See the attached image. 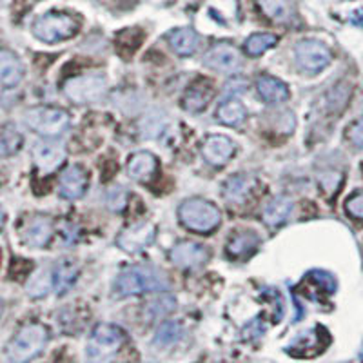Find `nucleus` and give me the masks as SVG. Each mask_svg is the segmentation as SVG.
Masks as SVG:
<instances>
[{"instance_id": "nucleus-21", "label": "nucleus", "mask_w": 363, "mask_h": 363, "mask_svg": "<svg viewBox=\"0 0 363 363\" xmlns=\"http://www.w3.org/2000/svg\"><path fill=\"white\" fill-rule=\"evenodd\" d=\"M252 187H255V178H252L251 174H235V177L227 178L225 186H223V196H225L229 202L242 203L247 200Z\"/></svg>"}, {"instance_id": "nucleus-33", "label": "nucleus", "mask_w": 363, "mask_h": 363, "mask_svg": "<svg viewBox=\"0 0 363 363\" xmlns=\"http://www.w3.org/2000/svg\"><path fill=\"white\" fill-rule=\"evenodd\" d=\"M347 215L356 220H363V193L352 194L351 199L345 202Z\"/></svg>"}, {"instance_id": "nucleus-16", "label": "nucleus", "mask_w": 363, "mask_h": 363, "mask_svg": "<svg viewBox=\"0 0 363 363\" xmlns=\"http://www.w3.org/2000/svg\"><path fill=\"white\" fill-rule=\"evenodd\" d=\"M87 187V174L80 165H71L60 177V194L64 199H80Z\"/></svg>"}, {"instance_id": "nucleus-35", "label": "nucleus", "mask_w": 363, "mask_h": 363, "mask_svg": "<svg viewBox=\"0 0 363 363\" xmlns=\"http://www.w3.org/2000/svg\"><path fill=\"white\" fill-rule=\"evenodd\" d=\"M347 136H349V140H351L356 147L363 149V116L356 120L354 124L351 125V129L347 131Z\"/></svg>"}, {"instance_id": "nucleus-8", "label": "nucleus", "mask_w": 363, "mask_h": 363, "mask_svg": "<svg viewBox=\"0 0 363 363\" xmlns=\"http://www.w3.org/2000/svg\"><path fill=\"white\" fill-rule=\"evenodd\" d=\"M294 53H296L298 66L307 73H320L333 60V53L329 48L318 40H301L296 45Z\"/></svg>"}, {"instance_id": "nucleus-1", "label": "nucleus", "mask_w": 363, "mask_h": 363, "mask_svg": "<svg viewBox=\"0 0 363 363\" xmlns=\"http://www.w3.org/2000/svg\"><path fill=\"white\" fill-rule=\"evenodd\" d=\"M169 289V278L157 267L136 265L125 269L115 281V293L118 296H135L144 293H160Z\"/></svg>"}, {"instance_id": "nucleus-32", "label": "nucleus", "mask_w": 363, "mask_h": 363, "mask_svg": "<svg viewBox=\"0 0 363 363\" xmlns=\"http://www.w3.org/2000/svg\"><path fill=\"white\" fill-rule=\"evenodd\" d=\"M174 307H177V301L173 296H160L149 301L145 311H147L149 318H162L165 314L173 313Z\"/></svg>"}, {"instance_id": "nucleus-7", "label": "nucleus", "mask_w": 363, "mask_h": 363, "mask_svg": "<svg viewBox=\"0 0 363 363\" xmlns=\"http://www.w3.org/2000/svg\"><path fill=\"white\" fill-rule=\"evenodd\" d=\"M108 82L102 74H80L64 84V93L74 104L96 102L106 95Z\"/></svg>"}, {"instance_id": "nucleus-10", "label": "nucleus", "mask_w": 363, "mask_h": 363, "mask_svg": "<svg viewBox=\"0 0 363 363\" xmlns=\"http://www.w3.org/2000/svg\"><path fill=\"white\" fill-rule=\"evenodd\" d=\"M203 62L211 69L231 74L240 71L244 60H242V55H240V51L236 50L235 45L227 44V42H220V44H215L207 51Z\"/></svg>"}, {"instance_id": "nucleus-3", "label": "nucleus", "mask_w": 363, "mask_h": 363, "mask_svg": "<svg viewBox=\"0 0 363 363\" xmlns=\"http://www.w3.org/2000/svg\"><path fill=\"white\" fill-rule=\"evenodd\" d=\"M122 343H124V335L118 327L111 323H100L91 333L87 343V363H113Z\"/></svg>"}, {"instance_id": "nucleus-27", "label": "nucleus", "mask_w": 363, "mask_h": 363, "mask_svg": "<svg viewBox=\"0 0 363 363\" xmlns=\"http://www.w3.org/2000/svg\"><path fill=\"white\" fill-rule=\"evenodd\" d=\"M220 122L227 125H238L245 120V108L242 106V102L236 99L225 100L218 106V111H216Z\"/></svg>"}, {"instance_id": "nucleus-29", "label": "nucleus", "mask_w": 363, "mask_h": 363, "mask_svg": "<svg viewBox=\"0 0 363 363\" xmlns=\"http://www.w3.org/2000/svg\"><path fill=\"white\" fill-rule=\"evenodd\" d=\"M51 287H55V280L51 272H37L28 285V294L31 298H42L50 293Z\"/></svg>"}, {"instance_id": "nucleus-5", "label": "nucleus", "mask_w": 363, "mask_h": 363, "mask_svg": "<svg viewBox=\"0 0 363 363\" xmlns=\"http://www.w3.org/2000/svg\"><path fill=\"white\" fill-rule=\"evenodd\" d=\"M180 222L194 233L207 235L215 227H218L222 215L220 209L213 202H207L202 199H191L182 203L178 209Z\"/></svg>"}, {"instance_id": "nucleus-4", "label": "nucleus", "mask_w": 363, "mask_h": 363, "mask_svg": "<svg viewBox=\"0 0 363 363\" xmlns=\"http://www.w3.org/2000/svg\"><path fill=\"white\" fill-rule=\"evenodd\" d=\"M80 21L69 13L51 11L38 17L33 24V35L42 42L55 44L79 33Z\"/></svg>"}, {"instance_id": "nucleus-30", "label": "nucleus", "mask_w": 363, "mask_h": 363, "mask_svg": "<svg viewBox=\"0 0 363 363\" xmlns=\"http://www.w3.org/2000/svg\"><path fill=\"white\" fill-rule=\"evenodd\" d=\"M0 147H2V157H11L22 147V135L13 128L11 124H6L2 129V140H0Z\"/></svg>"}, {"instance_id": "nucleus-15", "label": "nucleus", "mask_w": 363, "mask_h": 363, "mask_svg": "<svg viewBox=\"0 0 363 363\" xmlns=\"http://www.w3.org/2000/svg\"><path fill=\"white\" fill-rule=\"evenodd\" d=\"M209 258V252L203 245L193 244V242H180L171 249V262L178 267H199L206 264Z\"/></svg>"}, {"instance_id": "nucleus-38", "label": "nucleus", "mask_w": 363, "mask_h": 363, "mask_svg": "<svg viewBox=\"0 0 363 363\" xmlns=\"http://www.w3.org/2000/svg\"><path fill=\"white\" fill-rule=\"evenodd\" d=\"M362 167H363V165H362Z\"/></svg>"}, {"instance_id": "nucleus-2", "label": "nucleus", "mask_w": 363, "mask_h": 363, "mask_svg": "<svg viewBox=\"0 0 363 363\" xmlns=\"http://www.w3.org/2000/svg\"><path fill=\"white\" fill-rule=\"evenodd\" d=\"M50 333L40 323H28L22 327L6 347V359L9 363H28L37 358L48 345Z\"/></svg>"}, {"instance_id": "nucleus-34", "label": "nucleus", "mask_w": 363, "mask_h": 363, "mask_svg": "<svg viewBox=\"0 0 363 363\" xmlns=\"http://www.w3.org/2000/svg\"><path fill=\"white\" fill-rule=\"evenodd\" d=\"M125 203H128V194H125V191L122 187H116V189H113L108 194V206L113 211H122L125 207Z\"/></svg>"}, {"instance_id": "nucleus-19", "label": "nucleus", "mask_w": 363, "mask_h": 363, "mask_svg": "<svg viewBox=\"0 0 363 363\" xmlns=\"http://www.w3.org/2000/svg\"><path fill=\"white\" fill-rule=\"evenodd\" d=\"M22 77H24V67H22L18 57H15L8 50L0 51V82H2V86L6 89L15 87L21 82Z\"/></svg>"}, {"instance_id": "nucleus-23", "label": "nucleus", "mask_w": 363, "mask_h": 363, "mask_svg": "<svg viewBox=\"0 0 363 363\" xmlns=\"http://www.w3.org/2000/svg\"><path fill=\"white\" fill-rule=\"evenodd\" d=\"M213 99V89L206 82H199L191 86L182 99V106L189 113H200L209 106Z\"/></svg>"}, {"instance_id": "nucleus-12", "label": "nucleus", "mask_w": 363, "mask_h": 363, "mask_svg": "<svg viewBox=\"0 0 363 363\" xmlns=\"http://www.w3.org/2000/svg\"><path fill=\"white\" fill-rule=\"evenodd\" d=\"M66 147L60 142H40L33 149L35 165L44 174H50L57 171L66 160Z\"/></svg>"}, {"instance_id": "nucleus-6", "label": "nucleus", "mask_w": 363, "mask_h": 363, "mask_svg": "<svg viewBox=\"0 0 363 363\" xmlns=\"http://www.w3.org/2000/svg\"><path fill=\"white\" fill-rule=\"evenodd\" d=\"M24 122L29 129L42 136H58L69 128V115L62 109L38 106L26 111Z\"/></svg>"}, {"instance_id": "nucleus-31", "label": "nucleus", "mask_w": 363, "mask_h": 363, "mask_svg": "<svg viewBox=\"0 0 363 363\" xmlns=\"http://www.w3.org/2000/svg\"><path fill=\"white\" fill-rule=\"evenodd\" d=\"M182 336V327L177 322H165L158 327L157 335H155V345L171 347L177 343Z\"/></svg>"}, {"instance_id": "nucleus-25", "label": "nucleus", "mask_w": 363, "mask_h": 363, "mask_svg": "<svg viewBox=\"0 0 363 363\" xmlns=\"http://www.w3.org/2000/svg\"><path fill=\"white\" fill-rule=\"evenodd\" d=\"M169 44L178 55L187 57V55H193L199 48V35L191 28H178L169 33Z\"/></svg>"}, {"instance_id": "nucleus-26", "label": "nucleus", "mask_w": 363, "mask_h": 363, "mask_svg": "<svg viewBox=\"0 0 363 363\" xmlns=\"http://www.w3.org/2000/svg\"><path fill=\"white\" fill-rule=\"evenodd\" d=\"M77 277H79V267L73 262H62V264L58 265L57 271L53 272L57 294H66L71 289V285L74 284Z\"/></svg>"}, {"instance_id": "nucleus-17", "label": "nucleus", "mask_w": 363, "mask_h": 363, "mask_svg": "<svg viewBox=\"0 0 363 363\" xmlns=\"http://www.w3.org/2000/svg\"><path fill=\"white\" fill-rule=\"evenodd\" d=\"M157 165L158 162L153 155L147 153V151H140V153H135L129 158L128 173L133 180L149 182L157 173Z\"/></svg>"}, {"instance_id": "nucleus-9", "label": "nucleus", "mask_w": 363, "mask_h": 363, "mask_svg": "<svg viewBox=\"0 0 363 363\" xmlns=\"http://www.w3.org/2000/svg\"><path fill=\"white\" fill-rule=\"evenodd\" d=\"M329 342L330 336L323 327H313L307 333L298 335L285 351L294 358H314L316 354L325 351Z\"/></svg>"}, {"instance_id": "nucleus-13", "label": "nucleus", "mask_w": 363, "mask_h": 363, "mask_svg": "<svg viewBox=\"0 0 363 363\" xmlns=\"http://www.w3.org/2000/svg\"><path fill=\"white\" fill-rule=\"evenodd\" d=\"M53 233V220L50 216L37 215L33 218H29V222L22 229V240L29 247H44V245L50 244Z\"/></svg>"}, {"instance_id": "nucleus-22", "label": "nucleus", "mask_w": 363, "mask_h": 363, "mask_svg": "<svg viewBox=\"0 0 363 363\" xmlns=\"http://www.w3.org/2000/svg\"><path fill=\"white\" fill-rule=\"evenodd\" d=\"M258 245H260V236L256 233L240 231L229 238L225 251L231 258H245V256L252 255Z\"/></svg>"}, {"instance_id": "nucleus-24", "label": "nucleus", "mask_w": 363, "mask_h": 363, "mask_svg": "<svg viewBox=\"0 0 363 363\" xmlns=\"http://www.w3.org/2000/svg\"><path fill=\"white\" fill-rule=\"evenodd\" d=\"M293 213V202L285 196L272 199L264 209V222L269 227H280Z\"/></svg>"}, {"instance_id": "nucleus-28", "label": "nucleus", "mask_w": 363, "mask_h": 363, "mask_svg": "<svg viewBox=\"0 0 363 363\" xmlns=\"http://www.w3.org/2000/svg\"><path fill=\"white\" fill-rule=\"evenodd\" d=\"M278 37L272 33H255L247 38L245 42V51L251 57H260L267 50H271L272 45L277 44Z\"/></svg>"}, {"instance_id": "nucleus-18", "label": "nucleus", "mask_w": 363, "mask_h": 363, "mask_svg": "<svg viewBox=\"0 0 363 363\" xmlns=\"http://www.w3.org/2000/svg\"><path fill=\"white\" fill-rule=\"evenodd\" d=\"M256 89L260 93L262 99L269 104H281L289 99V87L285 86L281 80L269 77V74H262L256 80Z\"/></svg>"}, {"instance_id": "nucleus-20", "label": "nucleus", "mask_w": 363, "mask_h": 363, "mask_svg": "<svg viewBox=\"0 0 363 363\" xmlns=\"http://www.w3.org/2000/svg\"><path fill=\"white\" fill-rule=\"evenodd\" d=\"M265 17L278 24H289L294 18L293 0H256Z\"/></svg>"}, {"instance_id": "nucleus-36", "label": "nucleus", "mask_w": 363, "mask_h": 363, "mask_svg": "<svg viewBox=\"0 0 363 363\" xmlns=\"http://www.w3.org/2000/svg\"><path fill=\"white\" fill-rule=\"evenodd\" d=\"M351 21L354 22L356 26H363V9H358L351 15Z\"/></svg>"}, {"instance_id": "nucleus-37", "label": "nucleus", "mask_w": 363, "mask_h": 363, "mask_svg": "<svg viewBox=\"0 0 363 363\" xmlns=\"http://www.w3.org/2000/svg\"><path fill=\"white\" fill-rule=\"evenodd\" d=\"M362 359H363V349H362Z\"/></svg>"}, {"instance_id": "nucleus-14", "label": "nucleus", "mask_w": 363, "mask_h": 363, "mask_svg": "<svg viewBox=\"0 0 363 363\" xmlns=\"http://www.w3.org/2000/svg\"><path fill=\"white\" fill-rule=\"evenodd\" d=\"M202 155L207 164L218 167V165H223L231 160V157L235 155V144L227 136L211 135L203 142Z\"/></svg>"}, {"instance_id": "nucleus-11", "label": "nucleus", "mask_w": 363, "mask_h": 363, "mask_svg": "<svg viewBox=\"0 0 363 363\" xmlns=\"http://www.w3.org/2000/svg\"><path fill=\"white\" fill-rule=\"evenodd\" d=\"M155 240V227L153 223L138 222L135 225H129L128 229L116 236V244L120 249L128 252H140L145 247L153 244Z\"/></svg>"}]
</instances>
